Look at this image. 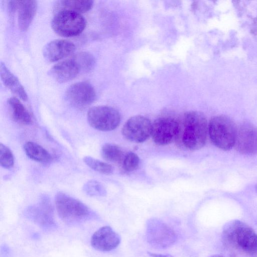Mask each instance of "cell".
<instances>
[{
  "label": "cell",
  "mask_w": 257,
  "mask_h": 257,
  "mask_svg": "<svg viewBox=\"0 0 257 257\" xmlns=\"http://www.w3.org/2000/svg\"><path fill=\"white\" fill-rule=\"evenodd\" d=\"M179 128L176 141L182 147L198 150L205 144L208 125L205 116L201 112H186L179 120Z\"/></svg>",
  "instance_id": "6da1fadb"
},
{
  "label": "cell",
  "mask_w": 257,
  "mask_h": 257,
  "mask_svg": "<svg viewBox=\"0 0 257 257\" xmlns=\"http://www.w3.org/2000/svg\"><path fill=\"white\" fill-rule=\"evenodd\" d=\"M55 203L58 215L67 224L78 225L96 218L85 204L64 193L56 195Z\"/></svg>",
  "instance_id": "7a4b0ae2"
},
{
  "label": "cell",
  "mask_w": 257,
  "mask_h": 257,
  "mask_svg": "<svg viewBox=\"0 0 257 257\" xmlns=\"http://www.w3.org/2000/svg\"><path fill=\"white\" fill-rule=\"evenodd\" d=\"M224 241L228 245L250 254H257V233L249 226L239 220L225 225L223 231Z\"/></svg>",
  "instance_id": "3957f363"
},
{
  "label": "cell",
  "mask_w": 257,
  "mask_h": 257,
  "mask_svg": "<svg viewBox=\"0 0 257 257\" xmlns=\"http://www.w3.org/2000/svg\"><path fill=\"white\" fill-rule=\"evenodd\" d=\"M208 132L212 143L219 149L227 151L234 146L237 128L228 117L221 115L212 117Z\"/></svg>",
  "instance_id": "277c9868"
},
{
  "label": "cell",
  "mask_w": 257,
  "mask_h": 257,
  "mask_svg": "<svg viewBox=\"0 0 257 257\" xmlns=\"http://www.w3.org/2000/svg\"><path fill=\"white\" fill-rule=\"evenodd\" d=\"M86 23L80 13L67 10H60L52 20V28L58 34L63 37H73L80 34Z\"/></svg>",
  "instance_id": "5b68a950"
},
{
  "label": "cell",
  "mask_w": 257,
  "mask_h": 257,
  "mask_svg": "<svg viewBox=\"0 0 257 257\" xmlns=\"http://www.w3.org/2000/svg\"><path fill=\"white\" fill-rule=\"evenodd\" d=\"M146 239L153 247L166 249L177 241L175 231L166 223L156 218L148 220L146 223Z\"/></svg>",
  "instance_id": "8992f818"
},
{
  "label": "cell",
  "mask_w": 257,
  "mask_h": 257,
  "mask_svg": "<svg viewBox=\"0 0 257 257\" xmlns=\"http://www.w3.org/2000/svg\"><path fill=\"white\" fill-rule=\"evenodd\" d=\"M87 118L92 127L103 132L114 130L120 121L119 112L113 107L105 105L91 107L88 111Z\"/></svg>",
  "instance_id": "52a82bcc"
},
{
  "label": "cell",
  "mask_w": 257,
  "mask_h": 257,
  "mask_svg": "<svg viewBox=\"0 0 257 257\" xmlns=\"http://www.w3.org/2000/svg\"><path fill=\"white\" fill-rule=\"evenodd\" d=\"M179 128V119L170 116L161 117L152 123L151 136L156 144L167 145L176 140Z\"/></svg>",
  "instance_id": "ba28073f"
},
{
  "label": "cell",
  "mask_w": 257,
  "mask_h": 257,
  "mask_svg": "<svg viewBox=\"0 0 257 257\" xmlns=\"http://www.w3.org/2000/svg\"><path fill=\"white\" fill-rule=\"evenodd\" d=\"M152 123L147 117L136 115L130 118L122 128V134L127 140L140 143L146 141L152 134Z\"/></svg>",
  "instance_id": "9c48e42d"
},
{
  "label": "cell",
  "mask_w": 257,
  "mask_h": 257,
  "mask_svg": "<svg viewBox=\"0 0 257 257\" xmlns=\"http://www.w3.org/2000/svg\"><path fill=\"white\" fill-rule=\"evenodd\" d=\"M67 101L78 108H84L92 103L96 98L94 88L86 81L75 83L70 86L65 93Z\"/></svg>",
  "instance_id": "30bf717a"
},
{
  "label": "cell",
  "mask_w": 257,
  "mask_h": 257,
  "mask_svg": "<svg viewBox=\"0 0 257 257\" xmlns=\"http://www.w3.org/2000/svg\"><path fill=\"white\" fill-rule=\"evenodd\" d=\"M234 146L236 150L244 155L257 154V127L249 122L240 124L237 128Z\"/></svg>",
  "instance_id": "8fae6325"
},
{
  "label": "cell",
  "mask_w": 257,
  "mask_h": 257,
  "mask_svg": "<svg viewBox=\"0 0 257 257\" xmlns=\"http://www.w3.org/2000/svg\"><path fill=\"white\" fill-rule=\"evenodd\" d=\"M26 215L43 229L50 231L57 228V225L49 202L43 201L38 206L29 208Z\"/></svg>",
  "instance_id": "7c38bea8"
},
{
  "label": "cell",
  "mask_w": 257,
  "mask_h": 257,
  "mask_svg": "<svg viewBox=\"0 0 257 257\" xmlns=\"http://www.w3.org/2000/svg\"><path fill=\"white\" fill-rule=\"evenodd\" d=\"M119 235L109 226L101 227L96 231L91 238V244L95 249L101 251H109L119 244Z\"/></svg>",
  "instance_id": "4fadbf2b"
},
{
  "label": "cell",
  "mask_w": 257,
  "mask_h": 257,
  "mask_svg": "<svg viewBox=\"0 0 257 257\" xmlns=\"http://www.w3.org/2000/svg\"><path fill=\"white\" fill-rule=\"evenodd\" d=\"M75 46L72 42L63 39L50 41L43 49V55L50 62H55L65 58L74 52Z\"/></svg>",
  "instance_id": "5bb4252c"
},
{
  "label": "cell",
  "mask_w": 257,
  "mask_h": 257,
  "mask_svg": "<svg viewBox=\"0 0 257 257\" xmlns=\"http://www.w3.org/2000/svg\"><path fill=\"white\" fill-rule=\"evenodd\" d=\"M79 68L73 59L66 60L54 65L49 71L50 76L59 83L74 79L79 73Z\"/></svg>",
  "instance_id": "9a60e30c"
},
{
  "label": "cell",
  "mask_w": 257,
  "mask_h": 257,
  "mask_svg": "<svg viewBox=\"0 0 257 257\" xmlns=\"http://www.w3.org/2000/svg\"><path fill=\"white\" fill-rule=\"evenodd\" d=\"M16 3L19 28L26 31L36 14L37 2L36 1H16Z\"/></svg>",
  "instance_id": "2e32d148"
},
{
  "label": "cell",
  "mask_w": 257,
  "mask_h": 257,
  "mask_svg": "<svg viewBox=\"0 0 257 257\" xmlns=\"http://www.w3.org/2000/svg\"><path fill=\"white\" fill-rule=\"evenodd\" d=\"M0 75L5 85L21 99L26 101L28 96L24 87L18 79L3 62L0 64Z\"/></svg>",
  "instance_id": "e0dca14e"
},
{
  "label": "cell",
  "mask_w": 257,
  "mask_h": 257,
  "mask_svg": "<svg viewBox=\"0 0 257 257\" xmlns=\"http://www.w3.org/2000/svg\"><path fill=\"white\" fill-rule=\"evenodd\" d=\"M13 119L22 124L29 125L32 122L31 116L20 100L15 97L8 100Z\"/></svg>",
  "instance_id": "ac0fdd59"
},
{
  "label": "cell",
  "mask_w": 257,
  "mask_h": 257,
  "mask_svg": "<svg viewBox=\"0 0 257 257\" xmlns=\"http://www.w3.org/2000/svg\"><path fill=\"white\" fill-rule=\"evenodd\" d=\"M24 150L27 156L31 159L40 163H48L51 159L49 152L41 146L33 142H26Z\"/></svg>",
  "instance_id": "d6986e66"
},
{
  "label": "cell",
  "mask_w": 257,
  "mask_h": 257,
  "mask_svg": "<svg viewBox=\"0 0 257 257\" xmlns=\"http://www.w3.org/2000/svg\"><path fill=\"white\" fill-rule=\"evenodd\" d=\"M101 153L103 158L109 162L120 163L124 157L122 149L113 144H104L101 148Z\"/></svg>",
  "instance_id": "ffe728a7"
},
{
  "label": "cell",
  "mask_w": 257,
  "mask_h": 257,
  "mask_svg": "<svg viewBox=\"0 0 257 257\" xmlns=\"http://www.w3.org/2000/svg\"><path fill=\"white\" fill-rule=\"evenodd\" d=\"M93 4L92 1H61L59 5L61 10H70L78 13H84L91 9Z\"/></svg>",
  "instance_id": "44dd1931"
},
{
  "label": "cell",
  "mask_w": 257,
  "mask_h": 257,
  "mask_svg": "<svg viewBox=\"0 0 257 257\" xmlns=\"http://www.w3.org/2000/svg\"><path fill=\"white\" fill-rule=\"evenodd\" d=\"M78 65L80 71L88 72L94 67L95 58L90 53L81 52L76 54L72 58Z\"/></svg>",
  "instance_id": "7402d4cb"
},
{
  "label": "cell",
  "mask_w": 257,
  "mask_h": 257,
  "mask_svg": "<svg viewBox=\"0 0 257 257\" xmlns=\"http://www.w3.org/2000/svg\"><path fill=\"white\" fill-rule=\"evenodd\" d=\"M84 162L90 168L104 174H110L113 172L112 166L107 163L95 159L90 156L83 158Z\"/></svg>",
  "instance_id": "603a6c76"
},
{
  "label": "cell",
  "mask_w": 257,
  "mask_h": 257,
  "mask_svg": "<svg viewBox=\"0 0 257 257\" xmlns=\"http://www.w3.org/2000/svg\"><path fill=\"white\" fill-rule=\"evenodd\" d=\"M0 164L6 169H10L14 164V157L11 150L6 146L0 144Z\"/></svg>",
  "instance_id": "cb8c5ba5"
},
{
  "label": "cell",
  "mask_w": 257,
  "mask_h": 257,
  "mask_svg": "<svg viewBox=\"0 0 257 257\" xmlns=\"http://www.w3.org/2000/svg\"><path fill=\"white\" fill-rule=\"evenodd\" d=\"M139 163L140 159L138 156L133 152H129L122 161V167L125 172H130L136 170Z\"/></svg>",
  "instance_id": "d4e9b609"
},
{
  "label": "cell",
  "mask_w": 257,
  "mask_h": 257,
  "mask_svg": "<svg viewBox=\"0 0 257 257\" xmlns=\"http://www.w3.org/2000/svg\"><path fill=\"white\" fill-rule=\"evenodd\" d=\"M87 194L91 196L101 195L104 194V191L101 185L97 181H90L84 187Z\"/></svg>",
  "instance_id": "484cf974"
},
{
  "label": "cell",
  "mask_w": 257,
  "mask_h": 257,
  "mask_svg": "<svg viewBox=\"0 0 257 257\" xmlns=\"http://www.w3.org/2000/svg\"><path fill=\"white\" fill-rule=\"evenodd\" d=\"M148 254L151 257H174V256L169 254H160V253H155L153 252H148Z\"/></svg>",
  "instance_id": "4316f807"
},
{
  "label": "cell",
  "mask_w": 257,
  "mask_h": 257,
  "mask_svg": "<svg viewBox=\"0 0 257 257\" xmlns=\"http://www.w3.org/2000/svg\"><path fill=\"white\" fill-rule=\"evenodd\" d=\"M210 257H223V256L222 255H219V254H214Z\"/></svg>",
  "instance_id": "83f0119b"
},
{
  "label": "cell",
  "mask_w": 257,
  "mask_h": 257,
  "mask_svg": "<svg viewBox=\"0 0 257 257\" xmlns=\"http://www.w3.org/2000/svg\"><path fill=\"white\" fill-rule=\"evenodd\" d=\"M255 189H256V190L257 191V184H256V185L255 186Z\"/></svg>",
  "instance_id": "f1b7e54d"
}]
</instances>
